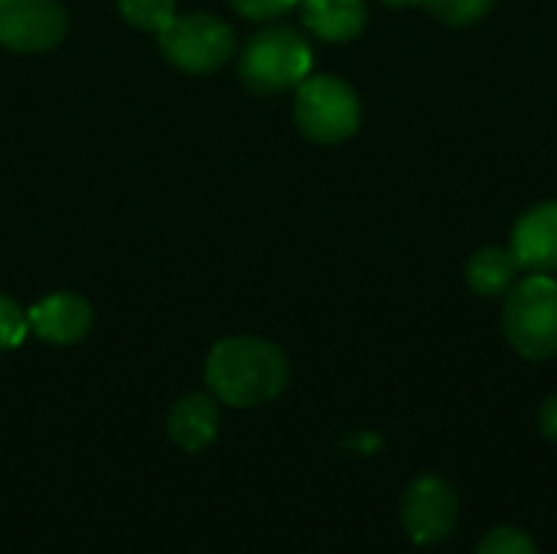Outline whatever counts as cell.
Returning a JSON list of instances; mask_svg holds the SVG:
<instances>
[{"label": "cell", "instance_id": "obj_1", "mask_svg": "<svg viewBox=\"0 0 557 554\" xmlns=\"http://www.w3.org/2000/svg\"><path fill=\"white\" fill-rule=\"evenodd\" d=\"M209 392L232 405L251 408L277 398L290 382V362L281 346L258 336H228L206 359Z\"/></svg>", "mask_w": 557, "mask_h": 554}, {"label": "cell", "instance_id": "obj_2", "mask_svg": "<svg viewBox=\"0 0 557 554\" xmlns=\"http://www.w3.org/2000/svg\"><path fill=\"white\" fill-rule=\"evenodd\" d=\"M310 65H313L310 42L290 26L258 29L238 56V75L258 95H277L297 88L310 75Z\"/></svg>", "mask_w": 557, "mask_h": 554}, {"label": "cell", "instance_id": "obj_3", "mask_svg": "<svg viewBox=\"0 0 557 554\" xmlns=\"http://www.w3.org/2000/svg\"><path fill=\"white\" fill-rule=\"evenodd\" d=\"M503 333L522 359L545 362L557 356V281L529 274L506 297Z\"/></svg>", "mask_w": 557, "mask_h": 554}, {"label": "cell", "instance_id": "obj_4", "mask_svg": "<svg viewBox=\"0 0 557 554\" xmlns=\"http://www.w3.org/2000/svg\"><path fill=\"white\" fill-rule=\"evenodd\" d=\"M294 121L313 144H343L359 131L362 104L349 82L336 75H307L297 85Z\"/></svg>", "mask_w": 557, "mask_h": 554}, {"label": "cell", "instance_id": "obj_5", "mask_svg": "<svg viewBox=\"0 0 557 554\" xmlns=\"http://www.w3.org/2000/svg\"><path fill=\"white\" fill-rule=\"evenodd\" d=\"M157 36H160V52L180 72H189V75L215 72L235 56L232 26L212 13L173 16V23L166 29H160Z\"/></svg>", "mask_w": 557, "mask_h": 554}, {"label": "cell", "instance_id": "obj_6", "mask_svg": "<svg viewBox=\"0 0 557 554\" xmlns=\"http://www.w3.org/2000/svg\"><path fill=\"white\" fill-rule=\"evenodd\" d=\"M460 496L450 480L437 473L418 477L401 500V522L418 545H437L457 529Z\"/></svg>", "mask_w": 557, "mask_h": 554}, {"label": "cell", "instance_id": "obj_7", "mask_svg": "<svg viewBox=\"0 0 557 554\" xmlns=\"http://www.w3.org/2000/svg\"><path fill=\"white\" fill-rule=\"evenodd\" d=\"M69 16L59 0H0V46L46 52L62 42Z\"/></svg>", "mask_w": 557, "mask_h": 554}, {"label": "cell", "instance_id": "obj_8", "mask_svg": "<svg viewBox=\"0 0 557 554\" xmlns=\"http://www.w3.org/2000/svg\"><path fill=\"white\" fill-rule=\"evenodd\" d=\"M29 320V330L42 340V343H52V346H72L78 340L88 336L91 330V307L85 297L78 294H69V291H59V294H49L42 300H36L26 313Z\"/></svg>", "mask_w": 557, "mask_h": 554}, {"label": "cell", "instance_id": "obj_9", "mask_svg": "<svg viewBox=\"0 0 557 554\" xmlns=\"http://www.w3.org/2000/svg\"><path fill=\"white\" fill-rule=\"evenodd\" d=\"M512 255L529 274H557V202L532 206L512 229Z\"/></svg>", "mask_w": 557, "mask_h": 554}, {"label": "cell", "instance_id": "obj_10", "mask_svg": "<svg viewBox=\"0 0 557 554\" xmlns=\"http://www.w3.org/2000/svg\"><path fill=\"white\" fill-rule=\"evenodd\" d=\"M166 431H170L176 447H183L189 454L206 451L219 434V405H215V398L202 395V392L183 395L170 411Z\"/></svg>", "mask_w": 557, "mask_h": 554}, {"label": "cell", "instance_id": "obj_11", "mask_svg": "<svg viewBox=\"0 0 557 554\" xmlns=\"http://www.w3.org/2000/svg\"><path fill=\"white\" fill-rule=\"evenodd\" d=\"M300 10L304 26L326 42L356 39L369 23L366 0H300Z\"/></svg>", "mask_w": 557, "mask_h": 554}, {"label": "cell", "instance_id": "obj_12", "mask_svg": "<svg viewBox=\"0 0 557 554\" xmlns=\"http://www.w3.org/2000/svg\"><path fill=\"white\" fill-rule=\"evenodd\" d=\"M519 271L512 248H480L467 264V284L480 297H503L516 287Z\"/></svg>", "mask_w": 557, "mask_h": 554}, {"label": "cell", "instance_id": "obj_13", "mask_svg": "<svg viewBox=\"0 0 557 554\" xmlns=\"http://www.w3.org/2000/svg\"><path fill=\"white\" fill-rule=\"evenodd\" d=\"M121 16L147 33H160L176 16V0H117Z\"/></svg>", "mask_w": 557, "mask_h": 554}, {"label": "cell", "instance_id": "obj_14", "mask_svg": "<svg viewBox=\"0 0 557 554\" xmlns=\"http://www.w3.org/2000/svg\"><path fill=\"white\" fill-rule=\"evenodd\" d=\"M496 0H424V7L447 26H470L493 10Z\"/></svg>", "mask_w": 557, "mask_h": 554}, {"label": "cell", "instance_id": "obj_15", "mask_svg": "<svg viewBox=\"0 0 557 554\" xmlns=\"http://www.w3.org/2000/svg\"><path fill=\"white\" fill-rule=\"evenodd\" d=\"M26 330H29V320H26L23 307L13 297L0 294V353L16 349L23 343Z\"/></svg>", "mask_w": 557, "mask_h": 554}, {"label": "cell", "instance_id": "obj_16", "mask_svg": "<svg viewBox=\"0 0 557 554\" xmlns=\"http://www.w3.org/2000/svg\"><path fill=\"white\" fill-rule=\"evenodd\" d=\"M476 554H539V549L522 529L499 526V529L486 532V539L480 542Z\"/></svg>", "mask_w": 557, "mask_h": 554}, {"label": "cell", "instance_id": "obj_17", "mask_svg": "<svg viewBox=\"0 0 557 554\" xmlns=\"http://www.w3.org/2000/svg\"><path fill=\"white\" fill-rule=\"evenodd\" d=\"M242 16H248V20H271V16H281V13H287L294 3H300V0H228Z\"/></svg>", "mask_w": 557, "mask_h": 554}, {"label": "cell", "instance_id": "obj_18", "mask_svg": "<svg viewBox=\"0 0 557 554\" xmlns=\"http://www.w3.org/2000/svg\"><path fill=\"white\" fill-rule=\"evenodd\" d=\"M539 424H542V434H545L548 441H557V392L542 405Z\"/></svg>", "mask_w": 557, "mask_h": 554}, {"label": "cell", "instance_id": "obj_19", "mask_svg": "<svg viewBox=\"0 0 557 554\" xmlns=\"http://www.w3.org/2000/svg\"><path fill=\"white\" fill-rule=\"evenodd\" d=\"M388 7H411V3H424V0H382Z\"/></svg>", "mask_w": 557, "mask_h": 554}]
</instances>
